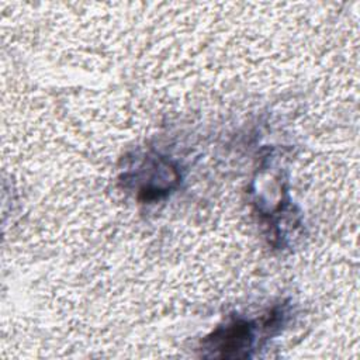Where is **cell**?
I'll return each instance as SVG.
<instances>
[{
  "instance_id": "6da1fadb",
  "label": "cell",
  "mask_w": 360,
  "mask_h": 360,
  "mask_svg": "<svg viewBox=\"0 0 360 360\" xmlns=\"http://www.w3.org/2000/svg\"><path fill=\"white\" fill-rule=\"evenodd\" d=\"M252 322L236 319L225 328H218L204 345L214 352V356L221 357H242L253 342Z\"/></svg>"
}]
</instances>
